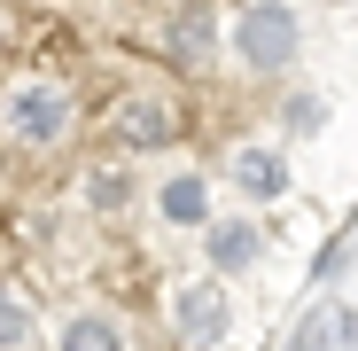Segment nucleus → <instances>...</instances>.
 <instances>
[{"mask_svg": "<svg viewBox=\"0 0 358 351\" xmlns=\"http://www.w3.org/2000/svg\"><path fill=\"white\" fill-rule=\"evenodd\" d=\"M71 117H78V102L55 78H16L8 94H0V133H8L16 149H55L71 133Z\"/></svg>", "mask_w": 358, "mask_h": 351, "instance_id": "nucleus-1", "label": "nucleus"}, {"mask_svg": "<svg viewBox=\"0 0 358 351\" xmlns=\"http://www.w3.org/2000/svg\"><path fill=\"white\" fill-rule=\"evenodd\" d=\"M234 39H242V55L257 71H280L288 55H296V16L288 8H250L242 24H234Z\"/></svg>", "mask_w": 358, "mask_h": 351, "instance_id": "nucleus-2", "label": "nucleus"}, {"mask_svg": "<svg viewBox=\"0 0 358 351\" xmlns=\"http://www.w3.org/2000/svg\"><path fill=\"white\" fill-rule=\"evenodd\" d=\"M171 125H179V117H171V102H164V94H141V102L117 109V141H125V149H164V141H171Z\"/></svg>", "mask_w": 358, "mask_h": 351, "instance_id": "nucleus-3", "label": "nucleus"}, {"mask_svg": "<svg viewBox=\"0 0 358 351\" xmlns=\"http://www.w3.org/2000/svg\"><path fill=\"white\" fill-rule=\"evenodd\" d=\"M179 328H187L195 343L226 336V289H187V297H179Z\"/></svg>", "mask_w": 358, "mask_h": 351, "instance_id": "nucleus-4", "label": "nucleus"}, {"mask_svg": "<svg viewBox=\"0 0 358 351\" xmlns=\"http://www.w3.org/2000/svg\"><path fill=\"white\" fill-rule=\"evenodd\" d=\"M234 180H242L250 195H280V188H288V164H280L273 149H242V156H234Z\"/></svg>", "mask_w": 358, "mask_h": 351, "instance_id": "nucleus-5", "label": "nucleus"}, {"mask_svg": "<svg viewBox=\"0 0 358 351\" xmlns=\"http://www.w3.org/2000/svg\"><path fill=\"white\" fill-rule=\"evenodd\" d=\"M156 203H164V219H171V226H203L210 188L195 180V172H179V180H164V195H156Z\"/></svg>", "mask_w": 358, "mask_h": 351, "instance_id": "nucleus-6", "label": "nucleus"}, {"mask_svg": "<svg viewBox=\"0 0 358 351\" xmlns=\"http://www.w3.org/2000/svg\"><path fill=\"white\" fill-rule=\"evenodd\" d=\"M250 258H257V226L234 219V226H218V234H210V266H218V273H242Z\"/></svg>", "mask_w": 358, "mask_h": 351, "instance_id": "nucleus-7", "label": "nucleus"}, {"mask_svg": "<svg viewBox=\"0 0 358 351\" xmlns=\"http://www.w3.org/2000/svg\"><path fill=\"white\" fill-rule=\"evenodd\" d=\"M63 351H125V336H117V320H101V312H78L63 328Z\"/></svg>", "mask_w": 358, "mask_h": 351, "instance_id": "nucleus-8", "label": "nucleus"}, {"mask_svg": "<svg viewBox=\"0 0 358 351\" xmlns=\"http://www.w3.org/2000/svg\"><path fill=\"white\" fill-rule=\"evenodd\" d=\"M24 336H31V320H24V305H16V297H0V351H16Z\"/></svg>", "mask_w": 358, "mask_h": 351, "instance_id": "nucleus-9", "label": "nucleus"}, {"mask_svg": "<svg viewBox=\"0 0 358 351\" xmlns=\"http://www.w3.org/2000/svg\"><path fill=\"white\" fill-rule=\"evenodd\" d=\"M109 203H125V180H117V172H101V180H94V211H109Z\"/></svg>", "mask_w": 358, "mask_h": 351, "instance_id": "nucleus-10", "label": "nucleus"}, {"mask_svg": "<svg viewBox=\"0 0 358 351\" xmlns=\"http://www.w3.org/2000/svg\"><path fill=\"white\" fill-rule=\"evenodd\" d=\"M296 351H327V320H312V328H304V343H296Z\"/></svg>", "mask_w": 358, "mask_h": 351, "instance_id": "nucleus-11", "label": "nucleus"}]
</instances>
